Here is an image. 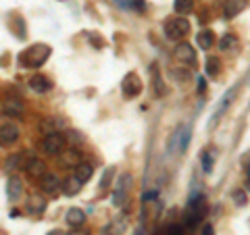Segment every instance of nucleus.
I'll return each mask as SVG.
<instances>
[{"label": "nucleus", "instance_id": "34", "mask_svg": "<svg viewBox=\"0 0 250 235\" xmlns=\"http://www.w3.org/2000/svg\"><path fill=\"white\" fill-rule=\"evenodd\" d=\"M240 162H242V167H244V169L250 167V150H248L244 156H242V160H240Z\"/></svg>", "mask_w": 250, "mask_h": 235}, {"label": "nucleus", "instance_id": "23", "mask_svg": "<svg viewBox=\"0 0 250 235\" xmlns=\"http://www.w3.org/2000/svg\"><path fill=\"white\" fill-rule=\"evenodd\" d=\"M205 71H207L208 77H217L219 73H221V59L219 57H207Z\"/></svg>", "mask_w": 250, "mask_h": 235}, {"label": "nucleus", "instance_id": "16", "mask_svg": "<svg viewBox=\"0 0 250 235\" xmlns=\"http://www.w3.org/2000/svg\"><path fill=\"white\" fill-rule=\"evenodd\" d=\"M236 96V88H229L228 90V94L223 96V102L219 104V108L215 111V115H213V119H210V123H208V127H215V125L221 121V115H223V111H228V106L231 104V98Z\"/></svg>", "mask_w": 250, "mask_h": 235}, {"label": "nucleus", "instance_id": "25", "mask_svg": "<svg viewBox=\"0 0 250 235\" xmlns=\"http://www.w3.org/2000/svg\"><path fill=\"white\" fill-rule=\"evenodd\" d=\"M219 48L221 50H236L238 48V38L233 34H225L221 38V42H219Z\"/></svg>", "mask_w": 250, "mask_h": 235}, {"label": "nucleus", "instance_id": "39", "mask_svg": "<svg viewBox=\"0 0 250 235\" xmlns=\"http://www.w3.org/2000/svg\"><path fill=\"white\" fill-rule=\"evenodd\" d=\"M248 190H250V179H248Z\"/></svg>", "mask_w": 250, "mask_h": 235}, {"label": "nucleus", "instance_id": "22", "mask_svg": "<svg viewBox=\"0 0 250 235\" xmlns=\"http://www.w3.org/2000/svg\"><path fill=\"white\" fill-rule=\"evenodd\" d=\"M80 190H82V181L75 175L62 181V194L65 196H75V194H80Z\"/></svg>", "mask_w": 250, "mask_h": 235}, {"label": "nucleus", "instance_id": "9", "mask_svg": "<svg viewBox=\"0 0 250 235\" xmlns=\"http://www.w3.org/2000/svg\"><path fill=\"white\" fill-rule=\"evenodd\" d=\"M19 139V127L11 121H4L2 123V129H0V142H2V146H13L15 142Z\"/></svg>", "mask_w": 250, "mask_h": 235}, {"label": "nucleus", "instance_id": "36", "mask_svg": "<svg viewBox=\"0 0 250 235\" xmlns=\"http://www.w3.org/2000/svg\"><path fill=\"white\" fill-rule=\"evenodd\" d=\"M46 235H69V233H65V231H61V229H52V231H48Z\"/></svg>", "mask_w": 250, "mask_h": 235}, {"label": "nucleus", "instance_id": "27", "mask_svg": "<svg viewBox=\"0 0 250 235\" xmlns=\"http://www.w3.org/2000/svg\"><path fill=\"white\" fill-rule=\"evenodd\" d=\"M213 162H215V154L213 152H205V154H202V167H205L207 173L213 171Z\"/></svg>", "mask_w": 250, "mask_h": 235}, {"label": "nucleus", "instance_id": "35", "mask_svg": "<svg viewBox=\"0 0 250 235\" xmlns=\"http://www.w3.org/2000/svg\"><path fill=\"white\" fill-rule=\"evenodd\" d=\"M202 235H213V225L207 223L205 227H202Z\"/></svg>", "mask_w": 250, "mask_h": 235}, {"label": "nucleus", "instance_id": "38", "mask_svg": "<svg viewBox=\"0 0 250 235\" xmlns=\"http://www.w3.org/2000/svg\"><path fill=\"white\" fill-rule=\"evenodd\" d=\"M246 173H248V177H250V167H248V169H246Z\"/></svg>", "mask_w": 250, "mask_h": 235}, {"label": "nucleus", "instance_id": "14", "mask_svg": "<svg viewBox=\"0 0 250 235\" xmlns=\"http://www.w3.org/2000/svg\"><path fill=\"white\" fill-rule=\"evenodd\" d=\"M190 127L188 125H182V127L177 129V133L173 136V146H175V150L182 154V152H186V148H188V142H190Z\"/></svg>", "mask_w": 250, "mask_h": 235}, {"label": "nucleus", "instance_id": "1", "mask_svg": "<svg viewBox=\"0 0 250 235\" xmlns=\"http://www.w3.org/2000/svg\"><path fill=\"white\" fill-rule=\"evenodd\" d=\"M50 57V46L48 44H34L25 52L19 54V65L23 69H38L42 67Z\"/></svg>", "mask_w": 250, "mask_h": 235}, {"label": "nucleus", "instance_id": "12", "mask_svg": "<svg viewBox=\"0 0 250 235\" xmlns=\"http://www.w3.org/2000/svg\"><path fill=\"white\" fill-rule=\"evenodd\" d=\"M59 160H61L62 167H67V169H75L80 162H83V160H82V154H80V150H75V148H69V150H62V152L59 154Z\"/></svg>", "mask_w": 250, "mask_h": 235}, {"label": "nucleus", "instance_id": "13", "mask_svg": "<svg viewBox=\"0 0 250 235\" xmlns=\"http://www.w3.org/2000/svg\"><path fill=\"white\" fill-rule=\"evenodd\" d=\"M21 194H23V181H21V177L11 175L9 179H6V196H9V200L17 202L21 198Z\"/></svg>", "mask_w": 250, "mask_h": 235}, {"label": "nucleus", "instance_id": "11", "mask_svg": "<svg viewBox=\"0 0 250 235\" xmlns=\"http://www.w3.org/2000/svg\"><path fill=\"white\" fill-rule=\"evenodd\" d=\"M23 111H25V106H23V102L19 98H4L2 100V115L6 117H21L23 115Z\"/></svg>", "mask_w": 250, "mask_h": 235}, {"label": "nucleus", "instance_id": "31", "mask_svg": "<svg viewBox=\"0 0 250 235\" xmlns=\"http://www.w3.org/2000/svg\"><path fill=\"white\" fill-rule=\"evenodd\" d=\"M115 4L121 9H134V0H115Z\"/></svg>", "mask_w": 250, "mask_h": 235}, {"label": "nucleus", "instance_id": "37", "mask_svg": "<svg viewBox=\"0 0 250 235\" xmlns=\"http://www.w3.org/2000/svg\"><path fill=\"white\" fill-rule=\"evenodd\" d=\"M134 6H136V9H142L144 11V0H134Z\"/></svg>", "mask_w": 250, "mask_h": 235}, {"label": "nucleus", "instance_id": "18", "mask_svg": "<svg viewBox=\"0 0 250 235\" xmlns=\"http://www.w3.org/2000/svg\"><path fill=\"white\" fill-rule=\"evenodd\" d=\"M25 210L31 215V216H38V215H42L44 210H46V200L42 198V196H29V200H27V206Z\"/></svg>", "mask_w": 250, "mask_h": 235}, {"label": "nucleus", "instance_id": "24", "mask_svg": "<svg viewBox=\"0 0 250 235\" xmlns=\"http://www.w3.org/2000/svg\"><path fill=\"white\" fill-rule=\"evenodd\" d=\"M196 42H198V46L202 50H208L210 46H213V42H215L213 31H210V29H202L200 34H196Z\"/></svg>", "mask_w": 250, "mask_h": 235}, {"label": "nucleus", "instance_id": "33", "mask_svg": "<svg viewBox=\"0 0 250 235\" xmlns=\"http://www.w3.org/2000/svg\"><path fill=\"white\" fill-rule=\"evenodd\" d=\"M69 235H92L88 229H80V227H73V231L69 233Z\"/></svg>", "mask_w": 250, "mask_h": 235}, {"label": "nucleus", "instance_id": "6", "mask_svg": "<svg viewBox=\"0 0 250 235\" xmlns=\"http://www.w3.org/2000/svg\"><path fill=\"white\" fill-rule=\"evenodd\" d=\"M173 57H175V60L184 62V65H194V62H196V50L192 48V44L179 42L173 50Z\"/></svg>", "mask_w": 250, "mask_h": 235}, {"label": "nucleus", "instance_id": "32", "mask_svg": "<svg viewBox=\"0 0 250 235\" xmlns=\"http://www.w3.org/2000/svg\"><path fill=\"white\" fill-rule=\"evenodd\" d=\"M154 198H159V192H146L142 196V202H152Z\"/></svg>", "mask_w": 250, "mask_h": 235}, {"label": "nucleus", "instance_id": "3", "mask_svg": "<svg viewBox=\"0 0 250 235\" xmlns=\"http://www.w3.org/2000/svg\"><path fill=\"white\" fill-rule=\"evenodd\" d=\"M163 31H165V36L169 40H182L184 36H188V31H190V21L184 17H171L165 21Z\"/></svg>", "mask_w": 250, "mask_h": 235}, {"label": "nucleus", "instance_id": "20", "mask_svg": "<svg viewBox=\"0 0 250 235\" xmlns=\"http://www.w3.org/2000/svg\"><path fill=\"white\" fill-rule=\"evenodd\" d=\"M65 218H67V223L71 227H82L85 223V213L82 208H69Z\"/></svg>", "mask_w": 250, "mask_h": 235}, {"label": "nucleus", "instance_id": "19", "mask_svg": "<svg viewBox=\"0 0 250 235\" xmlns=\"http://www.w3.org/2000/svg\"><path fill=\"white\" fill-rule=\"evenodd\" d=\"M242 9H244V0H225V6H223L225 19H233L238 13H242Z\"/></svg>", "mask_w": 250, "mask_h": 235}, {"label": "nucleus", "instance_id": "29", "mask_svg": "<svg viewBox=\"0 0 250 235\" xmlns=\"http://www.w3.org/2000/svg\"><path fill=\"white\" fill-rule=\"evenodd\" d=\"M113 173H115V169H113V167H108V169L104 171L103 181H100V190H106V187H108V183H111V177H113Z\"/></svg>", "mask_w": 250, "mask_h": 235}, {"label": "nucleus", "instance_id": "26", "mask_svg": "<svg viewBox=\"0 0 250 235\" xmlns=\"http://www.w3.org/2000/svg\"><path fill=\"white\" fill-rule=\"evenodd\" d=\"M23 156L21 154H13V156H9V158L4 160V169L6 171H15V169H19V167H23Z\"/></svg>", "mask_w": 250, "mask_h": 235}, {"label": "nucleus", "instance_id": "4", "mask_svg": "<svg viewBox=\"0 0 250 235\" xmlns=\"http://www.w3.org/2000/svg\"><path fill=\"white\" fill-rule=\"evenodd\" d=\"M67 146V137L61 131H50L48 136L42 139V150L46 154H61Z\"/></svg>", "mask_w": 250, "mask_h": 235}, {"label": "nucleus", "instance_id": "17", "mask_svg": "<svg viewBox=\"0 0 250 235\" xmlns=\"http://www.w3.org/2000/svg\"><path fill=\"white\" fill-rule=\"evenodd\" d=\"M125 231H127V221H125L123 216H115L113 221L103 229L104 235H123Z\"/></svg>", "mask_w": 250, "mask_h": 235}, {"label": "nucleus", "instance_id": "7", "mask_svg": "<svg viewBox=\"0 0 250 235\" xmlns=\"http://www.w3.org/2000/svg\"><path fill=\"white\" fill-rule=\"evenodd\" d=\"M123 94L127 98H136L140 92H142V81H140V77L136 73H127L123 77Z\"/></svg>", "mask_w": 250, "mask_h": 235}, {"label": "nucleus", "instance_id": "5", "mask_svg": "<svg viewBox=\"0 0 250 235\" xmlns=\"http://www.w3.org/2000/svg\"><path fill=\"white\" fill-rule=\"evenodd\" d=\"M131 185V175H121L119 181L115 185V192H113V204L115 206H123L127 202V187Z\"/></svg>", "mask_w": 250, "mask_h": 235}, {"label": "nucleus", "instance_id": "8", "mask_svg": "<svg viewBox=\"0 0 250 235\" xmlns=\"http://www.w3.org/2000/svg\"><path fill=\"white\" fill-rule=\"evenodd\" d=\"M23 169H25V173L31 179H38V181H40V179L48 173V171H46V162L42 158H27L25 164H23Z\"/></svg>", "mask_w": 250, "mask_h": 235}, {"label": "nucleus", "instance_id": "10", "mask_svg": "<svg viewBox=\"0 0 250 235\" xmlns=\"http://www.w3.org/2000/svg\"><path fill=\"white\" fill-rule=\"evenodd\" d=\"M40 190H42V194H48V196H52V194H57L59 190H62V183L59 181V177L57 175H52V173H46L42 179H40Z\"/></svg>", "mask_w": 250, "mask_h": 235}, {"label": "nucleus", "instance_id": "21", "mask_svg": "<svg viewBox=\"0 0 250 235\" xmlns=\"http://www.w3.org/2000/svg\"><path fill=\"white\" fill-rule=\"evenodd\" d=\"M92 175H94V164L92 162H80L75 167V177L80 179L82 183H85L88 179H92Z\"/></svg>", "mask_w": 250, "mask_h": 235}, {"label": "nucleus", "instance_id": "28", "mask_svg": "<svg viewBox=\"0 0 250 235\" xmlns=\"http://www.w3.org/2000/svg\"><path fill=\"white\" fill-rule=\"evenodd\" d=\"M192 4H194V0H175V11L184 15L188 11H192Z\"/></svg>", "mask_w": 250, "mask_h": 235}, {"label": "nucleus", "instance_id": "2", "mask_svg": "<svg viewBox=\"0 0 250 235\" xmlns=\"http://www.w3.org/2000/svg\"><path fill=\"white\" fill-rule=\"evenodd\" d=\"M207 215V200L205 196H192L190 202H188V208H186V215H184V227L186 229H194L202 218Z\"/></svg>", "mask_w": 250, "mask_h": 235}, {"label": "nucleus", "instance_id": "15", "mask_svg": "<svg viewBox=\"0 0 250 235\" xmlns=\"http://www.w3.org/2000/svg\"><path fill=\"white\" fill-rule=\"evenodd\" d=\"M27 83H29V88L34 90L36 94H46V92H48V90L52 88V81H50L46 75H42V73L34 75V77H31V79H29Z\"/></svg>", "mask_w": 250, "mask_h": 235}, {"label": "nucleus", "instance_id": "30", "mask_svg": "<svg viewBox=\"0 0 250 235\" xmlns=\"http://www.w3.org/2000/svg\"><path fill=\"white\" fill-rule=\"evenodd\" d=\"M233 202H236V206H246V194L242 190H236L233 192Z\"/></svg>", "mask_w": 250, "mask_h": 235}]
</instances>
